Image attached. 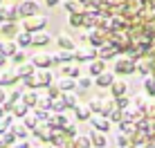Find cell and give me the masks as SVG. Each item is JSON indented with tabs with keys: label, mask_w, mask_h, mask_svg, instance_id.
I'll return each mask as SVG.
<instances>
[{
	"label": "cell",
	"mask_w": 155,
	"mask_h": 148,
	"mask_svg": "<svg viewBox=\"0 0 155 148\" xmlns=\"http://www.w3.org/2000/svg\"><path fill=\"white\" fill-rule=\"evenodd\" d=\"M0 5H2V0H0Z\"/></svg>",
	"instance_id": "41"
},
{
	"label": "cell",
	"mask_w": 155,
	"mask_h": 148,
	"mask_svg": "<svg viewBox=\"0 0 155 148\" xmlns=\"http://www.w3.org/2000/svg\"><path fill=\"white\" fill-rule=\"evenodd\" d=\"M16 52H18L16 40H2V43H0V54L2 56H14Z\"/></svg>",
	"instance_id": "11"
},
{
	"label": "cell",
	"mask_w": 155,
	"mask_h": 148,
	"mask_svg": "<svg viewBox=\"0 0 155 148\" xmlns=\"http://www.w3.org/2000/svg\"><path fill=\"white\" fill-rule=\"evenodd\" d=\"M74 61V50H61L58 54H52V65L58 63H72Z\"/></svg>",
	"instance_id": "9"
},
{
	"label": "cell",
	"mask_w": 155,
	"mask_h": 148,
	"mask_svg": "<svg viewBox=\"0 0 155 148\" xmlns=\"http://www.w3.org/2000/svg\"><path fill=\"white\" fill-rule=\"evenodd\" d=\"M50 83H52V72L41 70L38 74H36V85H50Z\"/></svg>",
	"instance_id": "19"
},
{
	"label": "cell",
	"mask_w": 155,
	"mask_h": 148,
	"mask_svg": "<svg viewBox=\"0 0 155 148\" xmlns=\"http://www.w3.org/2000/svg\"><path fill=\"white\" fill-rule=\"evenodd\" d=\"M47 27V16H29V18H23V31H29V34H36V31H43Z\"/></svg>",
	"instance_id": "1"
},
{
	"label": "cell",
	"mask_w": 155,
	"mask_h": 148,
	"mask_svg": "<svg viewBox=\"0 0 155 148\" xmlns=\"http://www.w3.org/2000/svg\"><path fill=\"white\" fill-rule=\"evenodd\" d=\"M81 38L88 40L94 50H99L101 45H106V29H104V27H94V29H90L88 34H83Z\"/></svg>",
	"instance_id": "2"
},
{
	"label": "cell",
	"mask_w": 155,
	"mask_h": 148,
	"mask_svg": "<svg viewBox=\"0 0 155 148\" xmlns=\"http://www.w3.org/2000/svg\"><path fill=\"white\" fill-rule=\"evenodd\" d=\"M18 31L20 29L16 23H0V36H5V38H16Z\"/></svg>",
	"instance_id": "10"
},
{
	"label": "cell",
	"mask_w": 155,
	"mask_h": 148,
	"mask_svg": "<svg viewBox=\"0 0 155 148\" xmlns=\"http://www.w3.org/2000/svg\"><path fill=\"white\" fill-rule=\"evenodd\" d=\"M25 59H27V54H25L23 50H18V52H16V54L12 56V61L16 63V65H20V63H25Z\"/></svg>",
	"instance_id": "25"
},
{
	"label": "cell",
	"mask_w": 155,
	"mask_h": 148,
	"mask_svg": "<svg viewBox=\"0 0 155 148\" xmlns=\"http://www.w3.org/2000/svg\"><path fill=\"white\" fill-rule=\"evenodd\" d=\"M0 23H18L16 5H0Z\"/></svg>",
	"instance_id": "4"
},
{
	"label": "cell",
	"mask_w": 155,
	"mask_h": 148,
	"mask_svg": "<svg viewBox=\"0 0 155 148\" xmlns=\"http://www.w3.org/2000/svg\"><path fill=\"white\" fill-rule=\"evenodd\" d=\"M94 126H97L99 130H108V121H106V119H99L97 117V119H94Z\"/></svg>",
	"instance_id": "26"
},
{
	"label": "cell",
	"mask_w": 155,
	"mask_h": 148,
	"mask_svg": "<svg viewBox=\"0 0 155 148\" xmlns=\"http://www.w3.org/2000/svg\"><path fill=\"white\" fill-rule=\"evenodd\" d=\"M79 85H81V88H88V85H90V79H88V76H81V79H79Z\"/></svg>",
	"instance_id": "30"
},
{
	"label": "cell",
	"mask_w": 155,
	"mask_h": 148,
	"mask_svg": "<svg viewBox=\"0 0 155 148\" xmlns=\"http://www.w3.org/2000/svg\"><path fill=\"white\" fill-rule=\"evenodd\" d=\"M5 61H7V56H2V54H0V65H5Z\"/></svg>",
	"instance_id": "38"
},
{
	"label": "cell",
	"mask_w": 155,
	"mask_h": 148,
	"mask_svg": "<svg viewBox=\"0 0 155 148\" xmlns=\"http://www.w3.org/2000/svg\"><path fill=\"white\" fill-rule=\"evenodd\" d=\"M74 101H77V99H74V97H72V94H68V97H65V103H70V105H72Z\"/></svg>",
	"instance_id": "36"
},
{
	"label": "cell",
	"mask_w": 155,
	"mask_h": 148,
	"mask_svg": "<svg viewBox=\"0 0 155 148\" xmlns=\"http://www.w3.org/2000/svg\"><path fill=\"white\" fill-rule=\"evenodd\" d=\"M56 88H61V90H72V88H74V81H72V79H61V81L56 83Z\"/></svg>",
	"instance_id": "24"
},
{
	"label": "cell",
	"mask_w": 155,
	"mask_h": 148,
	"mask_svg": "<svg viewBox=\"0 0 155 148\" xmlns=\"http://www.w3.org/2000/svg\"><path fill=\"white\" fill-rule=\"evenodd\" d=\"M124 105H128V99L126 97H119V108H124Z\"/></svg>",
	"instance_id": "35"
},
{
	"label": "cell",
	"mask_w": 155,
	"mask_h": 148,
	"mask_svg": "<svg viewBox=\"0 0 155 148\" xmlns=\"http://www.w3.org/2000/svg\"><path fill=\"white\" fill-rule=\"evenodd\" d=\"M101 72H106V61H101V59H94V61H90V74L99 76Z\"/></svg>",
	"instance_id": "16"
},
{
	"label": "cell",
	"mask_w": 155,
	"mask_h": 148,
	"mask_svg": "<svg viewBox=\"0 0 155 148\" xmlns=\"http://www.w3.org/2000/svg\"><path fill=\"white\" fill-rule=\"evenodd\" d=\"M79 146H81V148H88V146H90V139H79Z\"/></svg>",
	"instance_id": "34"
},
{
	"label": "cell",
	"mask_w": 155,
	"mask_h": 148,
	"mask_svg": "<svg viewBox=\"0 0 155 148\" xmlns=\"http://www.w3.org/2000/svg\"><path fill=\"white\" fill-rule=\"evenodd\" d=\"M68 76L77 79V76H79V65H70V72H68Z\"/></svg>",
	"instance_id": "29"
},
{
	"label": "cell",
	"mask_w": 155,
	"mask_h": 148,
	"mask_svg": "<svg viewBox=\"0 0 155 148\" xmlns=\"http://www.w3.org/2000/svg\"><path fill=\"white\" fill-rule=\"evenodd\" d=\"M110 90H113V94H115L117 99H119V97H124V94H126L128 85H126L124 81H113V85H110Z\"/></svg>",
	"instance_id": "18"
},
{
	"label": "cell",
	"mask_w": 155,
	"mask_h": 148,
	"mask_svg": "<svg viewBox=\"0 0 155 148\" xmlns=\"http://www.w3.org/2000/svg\"><path fill=\"white\" fill-rule=\"evenodd\" d=\"M63 7H65V11L68 14H77V11H85L83 9V5L81 2H77V0H63Z\"/></svg>",
	"instance_id": "15"
},
{
	"label": "cell",
	"mask_w": 155,
	"mask_h": 148,
	"mask_svg": "<svg viewBox=\"0 0 155 148\" xmlns=\"http://www.w3.org/2000/svg\"><path fill=\"white\" fill-rule=\"evenodd\" d=\"M56 45L61 50H74V38H70L68 34H61V36H56Z\"/></svg>",
	"instance_id": "14"
},
{
	"label": "cell",
	"mask_w": 155,
	"mask_h": 148,
	"mask_svg": "<svg viewBox=\"0 0 155 148\" xmlns=\"http://www.w3.org/2000/svg\"><path fill=\"white\" fill-rule=\"evenodd\" d=\"M148 148H155V144H148Z\"/></svg>",
	"instance_id": "40"
},
{
	"label": "cell",
	"mask_w": 155,
	"mask_h": 148,
	"mask_svg": "<svg viewBox=\"0 0 155 148\" xmlns=\"http://www.w3.org/2000/svg\"><path fill=\"white\" fill-rule=\"evenodd\" d=\"M110 117H113L115 121H119L121 117H124V114H121V112H119V110H115V112H113V114H110Z\"/></svg>",
	"instance_id": "33"
},
{
	"label": "cell",
	"mask_w": 155,
	"mask_h": 148,
	"mask_svg": "<svg viewBox=\"0 0 155 148\" xmlns=\"http://www.w3.org/2000/svg\"><path fill=\"white\" fill-rule=\"evenodd\" d=\"M68 25H70V27H83V14H81V11L70 14V18H68Z\"/></svg>",
	"instance_id": "20"
},
{
	"label": "cell",
	"mask_w": 155,
	"mask_h": 148,
	"mask_svg": "<svg viewBox=\"0 0 155 148\" xmlns=\"http://www.w3.org/2000/svg\"><path fill=\"white\" fill-rule=\"evenodd\" d=\"M16 79H18L16 72H5L0 74V85H12V83H16Z\"/></svg>",
	"instance_id": "21"
},
{
	"label": "cell",
	"mask_w": 155,
	"mask_h": 148,
	"mask_svg": "<svg viewBox=\"0 0 155 148\" xmlns=\"http://www.w3.org/2000/svg\"><path fill=\"white\" fill-rule=\"evenodd\" d=\"M113 81H115V76L110 72H101L99 76H97V85L101 88H108V85H113Z\"/></svg>",
	"instance_id": "17"
},
{
	"label": "cell",
	"mask_w": 155,
	"mask_h": 148,
	"mask_svg": "<svg viewBox=\"0 0 155 148\" xmlns=\"http://www.w3.org/2000/svg\"><path fill=\"white\" fill-rule=\"evenodd\" d=\"M2 99H5V94H2V90H0V101H2Z\"/></svg>",
	"instance_id": "39"
},
{
	"label": "cell",
	"mask_w": 155,
	"mask_h": 148,
	"mask_svg": "<svg viewBox=\"0 0 155 148\" xmlns=\"http://www.w3.org/2000/svg\"><path fill=\"white\" fill-rule=\"evenodd\" d=\"M88 114H90L88 108H77V117L79 119H88Z\"/></svg>",
	"instance_id": "27"
},
{
	"label": "cell",
	"mask_w": 155,
	"mask_h": 148,
	"mask_svg": "<svg viewBox=\"0 0 155 148\" xmlns=\"http://www.w3.org/2000/svg\"><path fill=\"white\" fill-rule=\"evenodd\" d=\"M43 2H45L47 7H52V9H54L56 5H61V0H43Z\"/></svg>",
	"instance_id": "31"
},
{
	"label": "cell",
	"mask_w": 155,
	"mask_h": 148,
	"mask_svg": "<svg viewBox=\"0 0 155 148\" xmlns=\"http://www.w3.org/2000/svg\"><path fill=\"white\" fill-rule=\"evenodd\" d=\"M117 54V50L113 45H101L99 50H97V59H101V61H108V59H113V56Z\"/></svg>",
	"instance_id": "12"
},
{
	"label": "cell",
	"mask_w": 155,
	"mask_h": 148,
	"mask_svg": "<svg viewBox=\"0 0 155 148\" xmlns=\"http://www.w3.org/2000/svg\"><path fill=\"white\" fill-rule=\"evenodd\" d=\"M25 101H27V103H34V101H36V97L29 92V94H25Z\"/></svg>",
	"instance_id": "32"
},
{
	"label": "cell",
	"mask_w": 155,
	"mask_h": 148,
	"mask_svg": "<svg viewBox=\"0 0 155 148\" xmlns=\"http://www.w3.org/2000/svg\"><path fill=\"white\" fill-rule=\"evenodd\" d=\"M31 65L38 67V70L52 67V54H36V56H31Z\"/></svg>",
	"instance_id": "7"
},
{
	"label": "cell",
	"mask_w": 155,
	"mask_h": 148,
	"mask_svg": "<svg viewBox=\"0 0 155 148\" xmlns=\"http://www.w3.org/2000/svg\"><path fill=\"white\" fill-rule=\"evenodd\" d=\"M18 9V16L20 18H29V16H38L41 9H38V2L36 0H25V2H18L16 5Z\"/></svg>",
	"instance_id": "3"
},
{
	"label": "cell",
	"mask_w": 155,
	"mask_h": 148,
	"mask_svg": "<svg viewBox=\"0 0 155 148\" xmlns=\"http://www.w3.org/2000/svg\"><path fill=\"white\" fill-rule=\"evenodd\" d=\"M18 74L20 79H27V76H31V74H34V65H25V63H20V67H18Z\"/></svg>",
	"instance_id": "22"
},
{
	"label": "cell",
	"mask_w": 155,
	"mask_h": 148,
	"mask_svg": "<svg viewBox=\"0 0 155 148\" xmlns=\"http://www.w3.org/2000/svg\"><path fill=\"white\" fill-rule=\"evenodd\" d=\"M97 59V50L94 47H81V50H74V61L77 63H85V61H94Z\"/></svg>",
	"instance_id": "5"
},
{
	"label": "cell",
	"mask_w": 155,
	"mask_h": 148,
	"mask_svg": "<svg viewBox=\"0 0 155 148\" xmlns=\"http://www.w3.org/2000/svg\"><path fill=\"white\" fill-rule=\"evenodd\" d=\"M99 105H101V101H92V103H90V108H94V110H99Z\"/></svg>",
	"instance_id": "37"
},
{
	"label": "cell",
	"mask_w": 155,
	"mask_h": 148,
	"mask_svg": "<svg viewBox=\"0 0 155 148\" xmlns=\"http://www.w3.org/2000/svg\"><path fill=\"white\" fill-rule=\"evenodd\" d=\"M16 45L23 50V47H31V34L29 31H18L16 34Z\"/></svg>",
	"instance_id": "13"
},
{
	"label": "cell",
	"mask_w": 155,
	"mask_h": 148,
	"mask_svg": "<svg viewBox=\"0 0 155 148\" xmlns=\"http://www.w3.org/2000/svg\"><path fill=\"white\" fill-rule=\"evenodd\" d=\"M50 43H52V36L47 34L45 29L31 34V47H43V45H50Z\"/></svg>",
	"instance_id": "8"
},
{
	"label": "cell",
	"mask_w": 155,
	"mask_h": 148,
	"mask_svg": "<svg viewBox=\"0 0 155 148\" xmlns=\"http://www.w3.org/2000/svg\"><path fill=\"white\" fill-rule=\"evenodd\" d=\"M92 144H97V146H104L106 144V139L101 135H92Z\"/></svg>",
	"instance_id": "28"
},
{
	"label": "cell",
	"mask_w": 155,
	"mask_h": 148,
	"mask_svg": "<svg viewBox=\"0 0 155 148\" xmlns=\"http://www.w3.org/2000/svg\"><path fill=\"white\" fill-rule=\"evenodd\" d=\"M115 72L117 74H130V72H135V59H119L115 63Z\"/></svg>",
	"instance_id": "6"
},
{
	"label": "cell",
	"mask_w": 155,
	"mask_h": 148,
	"mask_svg": "<svg viewBox=\"0 0 155 148\" xmlns=\"http://www.w3.org/2000/svg\"><path fill=\"white\" fill-rule=\"evenodd\" d=\"M144 90H146L148 94H155V76H148L146 81H144Z\"/></svg>",
	"instance_id": "23"
}]
</instances>
